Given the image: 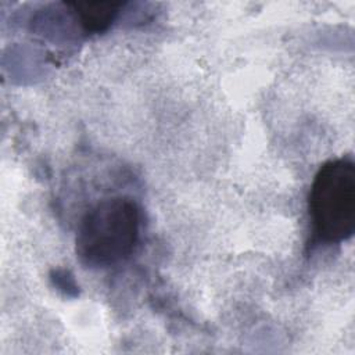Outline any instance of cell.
<instances>
[{
	"instance_id": "1",
	"label": "cell",
	"mask_w": 355,
	"mask_h": 355,
	"mask_svg": "<svg viewBox=\"0 0 355 355\" xmlns=\"http://www.w3.org/2000/svg\"><path fill=\"white\" fill-rule=\"evenodd\" d=\"M140 227V208L133 200L103 198L80 219L75 237L76 258L90 269L115 266L135 251Z\"/></svg>"
},
{
	"instance_id": "3",
	"label": "cell",
	"mask_w": 355,
	"mask_h": 355,
	"mask_svg": "<svg viewBox=\"0 0 355 355\" xmlns=\"http://www.w3.org/2000/svg\"><path fill=\"white\" fill-rule=\"evenodd\" d=\"M86 33H101L116 19L123 3L73 1L68 3Z\"/></svg>"
},
{
	"instance_id": "2",
	"label": "cell",
	"mask_w": 355,
	"mask_h": 355,
	"mask_svg": "<svg viewBox=\"0 0 355 355\" xmlns=\"http://www.w3.org/2000/svg\"><path fill=\"white\" fill-rule=\"evenodd\" d=\"M313 240L337 244L355 232V164L349 158L329 161L313 178L308 197Z\"/></svg>"
}]
</instances>
